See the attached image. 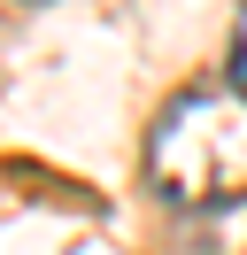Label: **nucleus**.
I'll return each mask as SVG.
<instances>
[{
    "label": "nucleus",
    "instance_id": "nucleus-1",
    "mask_svg": "<svg viewBox=\"0 0 247 255\" xmlns=\"http://www.w3.org/2000/svg\"><path fill=\"white\" fill-rule=\"evenodd\" d=\"M147 178L170 209H240L247 201V93L193 85L147 131Z\"/></svg>",
    "mask_w": 247,
    "mask_h": 255
},
{
    "label": "nucleus",
    "instance_id": "nucleus-2",
    "mask_svg": "<svg viewBox=\"0 0 247 255\" xmlns=\"http://www.w3.org/2000/svg\"><path fill=\"white\" fill-rule=\"evenodd\" d=\"M232 93H247V8L232 23Z\"/></svg>",
    "mask_w": 247,
    "mask_h": 255
}]
</instances>
